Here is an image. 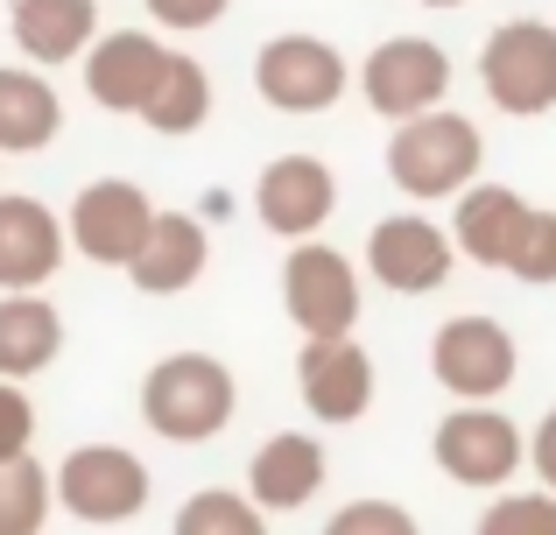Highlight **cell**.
<instances>
[{"label":"cell","mask_w":556,"mask_h":535,"mask_svg":"<svg viewBox=\"0 0 556 535\" xmlns=\"http://www.w3.org/2000/svg\"><path fill=\"white\" fill-rule=\"evenodd\" d=\"M232 409H240V387H232V367L212 353H169L141 381V423L169 444L218 437L232 423Z\"/></svg>","instance_id":"1"},{"label":"cell","mask_w":556,"mask_h":535,"mask_svg":"<svg viewBox=\"0 0 556 535\" xmlns=\"http://www.w3.org/2000/svg\"><path fill=\"white\" fill-rule=\"evenodd\" d=\"M486 163V141L465 113H416V120H394L388 141V177L402 183L408 198H465Z\"/></svg>","instance_id":"2"},{"label":"cell","mask_w":556,"mask_h":535,"mask_svg":"<svg viewBox=\"0 0 556 535\" xmlns=\"http://www.w3.org/2000/svg\"><path fill=\"white\" fill-rule=\"evenodd\" d=\"M479 85L501 113L535 120L556 106V28L549 22H501L479 50Z\"/></svg>","instance_id":"3"},{"label":"cell","mask_w":556,"mask_h":535,"mask_svg":"<svg viewBox=\"0 0 556 535\" xmlns=\"http://www.w3.org/2000/svg\"><path fill=\"white\" fill-rule=\"evenodd\" d=\"M56 500L64 514L106 528V522H135L149 508V466L121 444H78V451L56 466Z\"/></svg>","instance_id":"4"},{"label":"cell","mask_w":556,"mask_h":535,"mask_svg":"<svg viewBox=\"0 0 556 535\" xmlns=\"http://www.w3.org/2000/svg\"><path fill=\"white\" fill-rule=\"evenodd\" d=\"M282 303L296 317L303 339H353L359 324V268L345 262L339 247H317L303 240L282 268Z\"/></svg>","instance_id":"5"},{"label":"cell","mask_w":556,"mask_h":535,"mask_svg":"<svg viewBox=\"0 0 556 535\" xmlns=\"http://www.w3.org/2000/svg\"><path fill=\"white\" fill-rule=\"evenodd\" d=\"M430 451H437V472L458 480V486H507V480H515V466L529 458V437H521L501 409L465 402V409H451L444 423H437Z\"/></svg>","instance_id":"6"},{"label":"cell","mask_w":556,"mask_h":535,"mask_svg":"<svg viewBox=\"0 0 556 535\" xmlns=\"http://www.w3.org/2000/svg\"><path fill=\"white\" fill-rule=\"evenodd\" d=\"M149 233H155V205L127 177H99L71 198V247L99 268H127Z\"/></svg>","instance_id":"7"},{"label":"cell","mask_w":556,"mask_h":535,"mask_svg":"<svg viewBox=\"0 0 556 535\" xmlns=\"http://www.w3.org/2000/svg\"><path fill=\"white\" fill-rule=\"evenodd\" d=\"M515 331L493 324V317H451L430 339V373L451 387L458 402H493L501 387H515Z\"/></svg>","instance_id":"8"},{"label":"cell","mask_w":556,"mask_h":535,"mask_svg":"<svg viewBox=\"0 0 556 535\" xmlns=\"http://www.w3.org/2000/svg\"><path fill=\"white\" fill-rule=\"evenodd\" d=\"M359 92H367L374 113L388 120H416V113H437V99L451 92V56L437 50L430 36H388L359 71Z\"/></svg>","instance_id":"9"},{"label":"cell","mask_w":556,"mask_h":535,"mask_svg":"<svg viewBox=\"0 0 556 535\" xmlns=\"http://www.w3.org/2000/svg\"><path fill=\"white\" fill-rule=\"evenodd\" d=\"M254 85L268 106L282 113H325L331 99L345 92V56L317 36H275L268 50L254 56Z\"/></svg>","instance_id":"10"},{"label":"cell","mask_w":556,"mask_h":535,"mask_svg":"<svg viewBox=\"0 0 556 535\" xmlns=\"http://www.w3.org/2000/svg\"><path fill=\"white\" fill-rule=\"evenodd\" d=\"M296 387H303V409L317 423H359L374 409V359L359 339H303L296 359Z\"/></svg>","instance_id":"11"},{"label":"cell","mask_w":556,"mask_h":535,"mask_svg":"<svg viewBox=\"0 0 556 535\" xmlns=\"http://www.w3.org/2000/svg\"><path fill=\"white\" fill-rule=\"evenodd\" d=\"M169 56L177 50H163L149 28H113V36H99L85 50V92L106 113H141L155 99V85H163Z\"/></svg>","instance_id":"12"},{"label":"cell","mask_w":556,"mask_h":535,"mask_svg":"<svg viewBox=\"0 0 556 535\" xmlns=\"http://www.w3.org/2000/svg\"><path fill=\"white\" fill-rule=\"evenodd\" d=\"M254 212H261V226H268V233H282V240H311L317 226L339 212V177H331L317 155H282V163L261 169V183H254Z\"/></svg>","instance_id":"13"},{"label":"cell","mask_w":556,"mask_h":535,"mask_svg":"<svg viewBox=\"0 0 556 535\" xmlns=\"http://www.w3.org/2000/svg\"><path fill=\"white\" fill-rule=\"evenodd\" d=\"M451 247H458V240H451L444 226L402 212V219H380L367 233V268L388 289H402V296H430V289L451 282Z\"/></svg>","instance_id":"14"},{"label":"cell","mask_w":556,"mask_h":535,"mask_svg":"<svg viewBox=\"0 0 556 535\" xmlns=\"http://www.w3.org/2000/svg\"><path fill=\"white\" fill-rule=\"evenodd\" d=\"M64 268V226L42 198L0 191V289H42Z\"/></svg>","instance_id":"15"},{"label":"cell","mask_w":556,"mask_h":535,"mask_svg":"<svg viewBox=\"0 0 556 535\" xmlns=\"http://www.w3.org/2000/svg\"><path fill=\"white\" fill-rule=\"evenodd\" d=\"M247 494H254L261 508H275V514L311 508V500L325 494V444L303 437V430H275V437L254 451V466H247Z\"/></svg>","instance_id":"16"},{"label":"cell","mask_w":556,"mask_h":535,"mask_svg":"<svg viewBox=\"0 0 556 535\" xmlns=\"http://www.w3.org/2000/svg\"><path fill=\"white\" fill-rule=\"evenodd\" d=\"M212 262V240H204V226L190 219V212H155V233L141 240V254L127 262V282L141 289V296H177L190 289Z\"/></svg>","instance_id":"17"},{"label":"cell","mask_w":556,"mask_h":535,"mask_svg":"<svg viewBox=\"0 0 556 535\" xmlns=\"http://www.w3.org/2000/svg\"><path fill=\"white\" fill-rule=\"evenodd\" d=\"M8 28L28 64H71L99 42V0H14Z\"/></svg>","instance_id":"18"},{"label":"cell","mask_w":556,"mask_h":535,"mask_svg":"<svg viewBox=\"0 0 556 535\" xmlns=\"http://www.w3.org/2000/svg\"><path fill=\"white\" fill-rule=\"evenodd\" d=\"M521 219H529V198H515L507 183H472V191L458 198L451 240H458V254H465V262H479V268H507Z\"/></svg>","instance_id":"19"},{"label":"cell","mask_w":556,"mask_h":535,"mask_svg":"<svg viewBox=\"0 0 556 535\" xmlns=\"http://www.w3.org/2000/svg\"><path fill=\"white\" fill-rule=\"evenodd\" d=\"M64 345V317L36 296V289H8L0 296V381H28L42 373Z\"/></svg>","instance_id":"20"},{"label":"cell","mask_w":556,"mask_h":535,"mask_svg":"<svg viewBox=\"0 0 556 535\" xmlns=\"http://www.w3.org/2000/svg\"><path fill=\"white\" fill-rule=\"evenodd\" d=\"M64 127V106L56 92L36 78V71H8L0 64V155H36L56 141Z\"/></svg>","instance_id":"21"},{"label":"cell","mask_w":556,"mask_h":535,"mask_svg":"<svg viewBox=\"0 0 556 535\" xmlns=\"http://www.w3.org/2000/svg\"><path fill=\"white\" fill-rule=\"evenodd\" d=\"M141 120L155 127V135H169V141H184V135H198L204 120H212V78H204V64L198 56H169V71H163V85H155V99L141 106Z\"/></svg>","instance_id":"22"},{"label":"cell","mask_w":556,"mask_h":535,"mask_svg":"<svg viewBox=\"0 0 556 535\" xmlns=\"http://www.w3.org/2000/svg\"><path fill=\"white\" fill-rule=\"evenodd\" d=\"M50 500H56V472H42L36 458L0 466V535H42Z\"/></svg>","instance_id":"23"},{"label":"cell","mask_w":556,"mask_h":535,"mask_svg":"<svg viewBox=\"0 0 556 535\" xmlns=\"http://www.w3.org/2000/svg\"><path fill=\"white\" fill-rule=\"evenodd\" d=\"M177 535H268V522H261V500L204 486V494H190L177 508Z\"/></svg>","instance_id":"24"},{"label":"cell","mask_w":556,"mask_h":535,"mask_svg":"<svg viewBox=\"0 0 556 535\" xmlns=\"http://www.w3.org/2000/svg\"><path fill=\"white\" fill-rule=\"evenodd\" d=\"M507 275L515 282H556V212H535L529 205V219H521V233H515V254H507Z\"/></svg>","instance_id":"25"},{"label":"cell","mask_w":556,"mask_h":535,"mask_svg":"<svg viewBox=\"0 0 556 535\" xmlns=\"http://www.w3.org/2000/svg\"><path fill=\"white\" fill-rule=\"evenodd\" d=\"M479 535H556V486L549 494H501L479 514Z\"/></svg>","instance_id":"26"},{"label":"cell","mask_w":556,"mask_h":535,"mask_svg":"<svg viewBox=\"0 0 556 535\" xmlns=\"http://www.w3.org/2000/svg\"><path fill=\"white\" fill-rule=\"evenodd\" d=\"M325 535H422V528H416V514L394 508V500H345L325 522Z\"/></svg>","instance_id":"27"},{"label":"cell","mask_w":556,"mask_h":535,"mask_svg":"<svg viewBox=\"0 0 556 535\" xmlns=\"http://www.w3.org/2000/svg\"><path fill=\"white\" fill-rule=\"evenodd\" d=\"M28 444H36V402L14 381H0V466H8V458H28Z\"/></svg>","instance_id":"28"},{"label":"cell","mask_w":556,"mask_h":535,"mask_svg":"<svg viewBox=\"0 0 556 535\" xmlns=\"http://www.w3.org/2000/svg\"><path fill=\"white\" fill-rule=\"evenodd\" d=\"M226 8H232V0H149V14L163 28H177V36H190V28H212Z\"/></svg>","instance_id":"29"},{"label":"cell","mask_w":556,"mask_h":535,"mask_svg":"<svg viewBox=\"0 0 556 535\" xmlns=\"http://www.w3.org/2000/svg\"><path fill=\"white\" fill-rule=\"evenodd\" d=\"M529 466L543 472V486H556V409L529 430Z\"/></svg>","instance_id":"30"},{"label":"cell","mask_w":556,"mask_h":535,"mask_svg":"<svg viewBox=\"0 0 556 535\" xmlns=\"http://www.w3.org/2000/svg\"><path fill=\"white\" fill-rule=\"evenodd\" d=\"M422 8H465V0H422Z\"/></svg>","instance_id":"31"}]
</instances>
